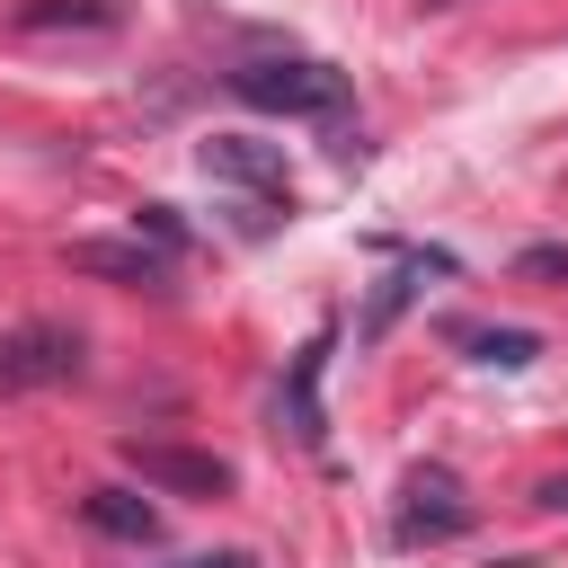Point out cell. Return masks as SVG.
Here are the masks:
<instances>
[{"label": "cell", "mask_w": 568, "mask_h": 568, "mask_svg": "<svg viewBox=\"0 0 568 568\" xmlns=\"http://www.w3.org/2000/svg\"><path fill=\"white\" fill-rule=\"evenodd\" d=\"M231 98L257 115H337L346 71L320 53H248V62H231Z\"/></svg>", "instance_id": "6da1fadb"}, {"label": "cell", "mask_w": 568, "mask_h": 568, "mask_svg": "<svg viewBox=\"0 0 568 568\" xmlns=\"http://www.w3.org/2000/svg\"><path fill=\"white\" fill-rule=\"evenodd\" d=\"M195 160H204V178H213V186H240V195H248V231H275V222H293V186H284V160H275V142L213 133Z\"/></svg>", "instance_id": "7a4b0ae2"}, {"label": "cell", "mask_w": 568, "mask_h": 568, "mask_svg": "<svg viewBox=\"0 0 568 568\" xmlns=\"http://www.w3.org/2000/svg\"><path fill=\"white\" fill-rule=\"evenodd\" d=\"M80 364H89V346H80V328H62V320H18V328H0V399L80 382Z\"/></svg>", "instance_id": "3957f363"}, {"label": "cell", "mask_w": 568, "mask_h": 568, "mask_svg": "<svg viewBox=\"0 0 568 568\" xmlns=\"http://www.w3.org/2000/svg\"><path fill=\"white\" fill-rule=\"evenodd\" d=\"M462 532H470V497H462V479H453L444 462H417V470L399 479L390 541H399V550H417V541H462Z\"/></svg>", "instance_id": "277c9868"}, {"label": "cell", "mask_w": 568, "mask_h": 568, "mask_svg": "<svg viewBox=\"0 0 568 568\" xmlns=\"http://www.w3.org/2000/svg\"><path fill=\"white\" fill-rule=\"evenodd\" d=\"M62 257H71V275H106V284H133V293H160V284L178 275V257L151 248L142 231H133V240H71Z\"/></svg>", "instance_id": "5b68a950"}, {"label": "cell", "mask_w": 568, "mask_h": 568, "mask_svg": "<svg viewBox=\"0 0 568 568\" xmlns=\"http://www.w3.org/2000/svg\"><path fill=\"white\" fill-rule=\"evenodd\" d=\"M124 462L151 479V488H169V497H231V462L222 453H186V444H124Z\"/></svg>", "instance_id": "8992f818"}, {"label": "cell", "mask_w": 568, "mask_h": 568, "mask_svg": "<svg viewBox=\"0 0 568 568\" xmlns=\"http://www.w3.org/2000/svg\"><path fill=\"white\" fill-rule=\"evenodd\" d=\"M320 364H328V328H320V337L293 355V373H284V399H275V417H284V426H293V444H311V453L328 444V417H320Z\"/></svg>", "instance_id": "52a82bcc"}, {"label": "cell", "mask_w": 568, "mask_h": 568, "mask_svg": "<svg viewBox=\"0 0 568 568\" xmlns=\"http://www.w3.org/2000/svg\"><path fill=\"white\" fill-rule=\"evenodd\" d=\"M80 515H89L106 541H160V515H151L133 488H89V497H80Z\"/></svg>", "instance_id": "ba28073f"}, {"label": "cell", "mask_w": 568, "mask_h": 568, "mask_svg": "<svg viewBox=\"0 0 568 568\" xmlns=\"http://www.w3.org/2000/svg\"><path fill=\"white\" fill-rule=\"evenodd\" d=\"M18 36H98V27H115V0H27L18 18H9Z\"/></svg>", "instance_id": "9c48e42d"}, {"label": "cell", "mask_w": 568, "mask_h": 568, "mask_svg": "<svg viewBox=\"0 0 568 568\" xmlns=\"http://www.w3.org/2000/svg\"><path fill=\"white\" fill-rule=\"evenodd\" d=\"M462 346H470V364H497V373H524L532 355H541V337L532 328H453Z\"/></svg>", "instance_id": "30bf717a"}, {"label": "cell", "mask_w": 568, "mask_h": 568, "mask_svg": "<svg viewBox=\"0 0 568 568\" xmlns=\"http://www.w3.org/2000/svg\"><path fill=\"white\" fill-rule=\"evenodd\" d=\"M133 231H142V240H151V248H169V257H178V248H186V222H178V213H169V204H142V213H133Z\"/></svg>", "instance_id": "8fae6325"}, {"label": "cell", "mask_w": 568, "mask_h": 568, "mask_svg": "<svg viewBox=\"0 0 568 568\" xmlns=\"http://www.w3.org/2000/svg\"><path fill=\"white\" fill-rule=\"evenodd\" d=\"M169 568H257L248 550H195V559H169Z\"/></svg>", "instance_id": "7c38bea8"}, {"label": "cell", "mask_w": 568, "mask_h": 568, "mask_svg": "<svg viewBox=\"0 0 568 568\" xmlns=\"http://www.w3.org/2000/svg\"><path fill=\"white\" fill-rule=\"evenodd\" d=\"M524 275H568V248H524Z\"/></svg>", "instance_id": "4fadbf2b"}, {"label": "cell", "mask_w": 568, "mask_h": 568, "mask_svg": "<svg viewBox=\"0 0 568 568\" xmlns=\"http://www.w3.org/2000/svg\"><path fill=\"white\" fill-rule=\"evenodd\" d=\"M532 506H541V515H568V479H541V488H532Z\"/></svg>", "instance_id": "5bb4252c"}, {"label": "cell", "mask_w": 568, "mask_h": 568, "mask_svg": "<svg viewBox=\"0 0 568 568\" xmlns=\"http://www.w3.org/2000/svg\"><path fill=\"white\" fill-rule=\"evenodd\" d=\"M417 9H444V0H417Z\"/></svg>", "instance_id": "9a60e30c"}]
</instances>
